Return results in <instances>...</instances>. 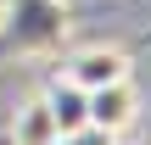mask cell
Listing matches in <instances>:
<instances>
[{"label":"cell","instance_id":"cell-1","mask_svg":"<svg viewBox=\"0 0 151 145\" xmlns=\"http://www.w3.org/2000/svg\"><path fill=\"white\" fill-rule=\"evenodd\" d=\"M62 39H67V6L62 0H11L6 28H0V56L56 50Z\"/></svg>","mask_w":151,"mask_h":145},{"label":"cell","instance_id":"cell-2","mask_svg":"<svg viewBox=\"0 0 151 145\" xmlns=\"http://www.w3.org/2000/svg\"><path fill=\"white\" fill-rule=\"evenodd\" d=\"M84 117H90V129H106V134L123 140V134L134 129V117H140V95H134V84L118 78V84L90 89V95H84Z\"/></svg>","mask_w":151,"mask_h":145},{"label":"cell","instance_id":"cell-3","mask_svg":"<svg viewBox=\"0 0 151 145\" xmlns=\"http://www.w3.org/2000/svg\"><path fill=\"white\" fill-rule=\"evenodd\" d=\"M62 73L90 95V89H101V84L129 78V56H123L118 45H84V50H73V56H67V67H62Z\"/></svg>","mask_w":151,"mask_h":145},{"label":"cell","instance_id":"cell-4","mask_svg":"<svg viewBox=\"0 0 151 145\" xmlns=\"http://www.w3.org/2000/svg\"><path fill=\"white\" fill-rule=\"evenodd\" d=\"M45 106H50V123H56V134H73V129H84L90 117H84V89L67 78V73H56L50 84H45V95H39Z\"/></svg>","mask_w":151,"mask_h":145},{"label":"cell","instance_id":"cell-5","mask_svg":"<svg viewBox=\"0 0 151 145\" xmlns=\"http://www.w3.org/2000/svg\"><path fill=\"white\" fill-rule=\"evenodd\" d=\"M56 123H50V106L34 95L28 106H17V117H11V145H56Z\"/></svg>","mask_w":151,"mask_h":145},{"label":"cell","instance_id":"cell-6","mask_svg":"<svg viewBox=\"0 0 151 145\" xmlns=\"http://www.w3.org/2000/svg\"><path fill=\"white\" fill-rule=\"evenodd\" d=\"M56 145H118V134H106V129H90V123H84V129H73V134H62Z\"/></svg>","mask_w":151,"mask_h":145}]
</instances>
